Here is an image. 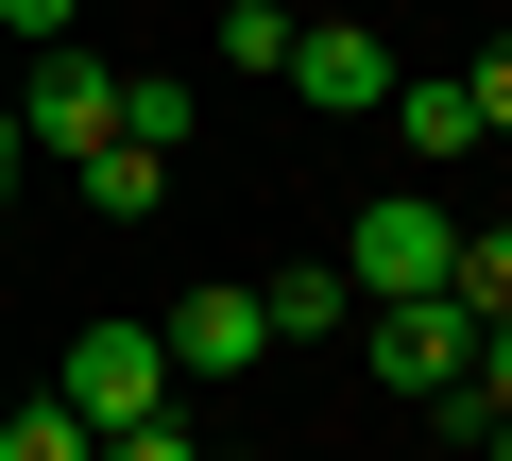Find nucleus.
<instances>
[{
    "label": "nucleus",
    "instance_id": "f257e3e1",
    "mask_svg": "<svg viewBox=\"0 0 512 461\" xmlns=\"http://www.w3.org/2000/svg\"><path fill=\"white\" fill-rule=\"evenodd\" d=\"M342 274H359V308H393V291H461V222H444L427 188H376L359 240H342Z\"/></svg>",
    "mask_w": 512,
    "mask_h": 461
},
{
    "label": "nucleus",
    "instance_id": "f03ea898",
    "mask_svg": "<svg viewBox=\"0 0 512 461\" xmlns=\"http://www.w3.org/2000/svg\"><path fill=\"white\" fill-rule=\"evenodd\" d=\"M478 325H495V308H461V291H393V308H359V359H376L393 393H444V376L478 359Z\"/></svg>",
    "mask_w": 512,
    "mask_h": 461
},
{
    "label": "nucleus",
    "instance_id": "7ed1b4c3",
    "mask_svg": "<svg viewBox=\"0 0 512 461\" xmlns=\"http://www.w3.org/2000/svg\"><path fill=\"white\" fill-rule=\"evenodd\" d=\"M86 427H137V410H171V342L154 325H69V376H52Z\"/></svg>",
    "mask_w": 512,
    "mask_h": 461
},
{
    "label": "nucleus",
    "instance_id": "20e7f679",
    "mask_svg": "<svg viewBox=\"0 0 512 461\" xmlns=\"http://www.w3.org/2000/svg\"><path fill=\"white\" fill-rule=\"evenodd\" d=\"M18 137H35L52 171H69V154H103V137H120V69H103V52H35V86H18Z\"/></svg>",
    "mask_w": 512,
    "mask_h": 461
},
{
    "label": "nucleus",
    "instance_id": "39448f33",
    "mask_svg": "<svg viewBox=\"0 0 512 461\" xmlns=\"http://www.w3.org/2000/svg\"><path fill=\"white\" fill-rule=\"evenodd\" d=\"M274 86H308L325 120H376V103H393V35H376V18H308Z\"/></svg>",
    "mask_w": 512,
    "mask_h": 461
},
{
    "label": "nucleus",
    "instance_id": "423d86ee",
    "mask_svg": "<svg viewBox=\"0 0 512 461\" xmlns=\"http://www.w3.org/2000/svg\"><path fill=\"white\" fill-rule=\"evenodd\" d=\"M154 342H171V376H256V359H274V308L222 274V291H171V325H154Z\"/></svg>",
    "mask_w": 512,
    "mask_h": 461
},
{
    "label": "nucleus",
    "instance_id": "0eeeda50",
    "mask_svg": "<svg viewBox=\"0 0 512 461\" xmlns=\"http://www.w3.org/2000/svg\"><path fill=\"white\" fill-rule=\"evenodd\" d=\"M376 120H393L427 171H444V154H478V103H461V69H393V103H376Z\"/></svg>",
    "mask_w": 512,
    "mask_h": 461
},
{
    "label": "nucleus",
    "instance_id": "6e6552de",
    "mask_svg": "<svg viewBox=\"0 0 512 461\" xmlns=\"http://www.w3.org/2000/svg\"><path fill=\"white\" fill-rule=\"evenodd\" d=\"M256 308H274V342H325V325H359V274L342 257H291V274H256Z\"/></svg>",
    "mask_w": 512,
    "mask_h": 461
},
{
    "label": "nucleus",
    "instance_id": "1a4fd4ad",
    "mask_svg": "<svg viewBox=\"0 0 512 461\" xmlns=\"http://www.w3.org/2000/svg\"><path fill=\"white\" fill-rule=\"evenodd\" d=\"M69 188H86L103 222H154V205H171V154H154V137H103V154H69Z\"/></svg>",
    "mask_w": 512,
    "mask_h": 461
},
{
    "label": "nucleus",
    "instance_id": "9d476101",
    "mask_svg": "<svg viewBox=\"0 0 512 461\" xmlns=\"http://www.w3.org/2000/svg\"><path fill=\"white\" fill-rule=\"evenodd\" d=\"M0 461H103V427L69 393H0Z\"/></svg>",
    "mask_w": 512,
    "mask_h": 461
},
{
    "label": "nucleus",
    "instance_id": "9b49d317",
    "mask_svg": "<svg viewBox=\"0 0 512 461\" xmlns=\"http://www.w3.org/2000/svg\"><path fill=\"white\" fill-rule=\"evenodd\" d=\"M291 35H308L291 0H222V69H291Z\"/></svg>",
    "mask_w": 512,
    "mask_h": 461
},
{
    "label": "nucleus",
    "instance_id": "f8f14e48",
    "mask_svg": "<svg viewBox=\"0 0 512 461\" xmlns=\"http://www.w3.org/2000/svg\"><path fill=\"white\" fill-rule=\"evenodd\" d=\"M120 137H154V154H188V86H171V69H120Z\"/></svg>",
    "mask_w": 512,
    "mask_h": 461
},
{
    "label": "nucleus",
    "instance_id": "ddd939ff",
    "mask_svg": "<svg viewBox=\"0 0 512 461\" xmlns=\"http://www.w3.org/2000/svg\"><path fill=\"white\" fill-rule=\"evenodd\" d=\"M461 308L512 325V222H461Z\"/></svg>",
    "mask_w": 512,
    "mask_h": 461
},
{
    "label": "nucleus",
    "instance_id": "4468645a",
    "mask_svg": "<svg viewBox=\"0 0 512 461\" xmlns=\"http://www.w3.org/2000/svg\"><path fill=\"white\" fill-rule=\"evenodd\" d=\"M461 103H478V137H512V35H495V52L461 69Z\"/></svg>",
    "mask_w": 512,
    "mask_h": 461
},
{
    "label": "nucleus",
    "instance_id": "2eb2a0df",
    "mask_svg": "<svg viewBox=\"0 0 512 461\" xmlns=\"http://www.w3.org/2000/svg\"><path fill=\"white\" fill-rule=\"evenodd\" d=\"M103 461H205V444H188L171 410H137V427H103Z\"/></svg>",
    "mask_w": 512,
    "mask_h": 461
},
{
    "label": "nucleus",
    "instance_id": "dca6fc26",
    "mask_svg": "<svg viewBox=\"0 0 512 461\" xmlns=\"http://www.w3.org/2000/svg\"><path fill=\"white\" fill-rule=\"evenodd\" d=\"M69 18H86V0H0V35H18V52H52Z\"/></svg>",
    "mask_w": 512,
    "mask_h": 461
},
{
    "label": "nucleus",
    "instance_id": "f3484780",
    "mask_svg": "<svg viewBox=\"0 0 512 461\" xmlns=\"http://www.w3.org/2000/svg\"><path fill=\"white\" fill-rule=\"evenodd\" d=\"M18 171H35V137H18V103H0V188H18Z\"/></svg>",
    "mask_w": 512,
    "mask_h": 461
},
{
    "label": "nucleus",
    "instance_id": "a211bd4d",
    "mask_svg": "<svg viewBox=\"0 0 512 461\" xmlns=\"http://www.w3.org/2000/svg\"><path fill=\"white\" fill-rule=\"evenodd\" d=\"M478 461H512V410H495V427H478Z\"/></svg>",
    "mask_w": 512,
    "mask_h": 461
},
{
    "label": "nucleus",
    "instance_id": "6ab92c4d",
    "mask_svg": "<svg viewBox=\"0 0 512 461\" xmlns=\"http://www.w3.org/2000/svg\"><path fill=\"white\" fill-rule=\"evenodd\" d=\"M0 393H18V376H0Z\"/></svg>",
    "mask_w": 512,
    "mask_h": 461
},
{
    "label": "nucleus",
    "instance_id": "aec40b11",
    "mask_svg": "<svg viewBox=\"0 0 512 461\" xmlns=\"http://www.w3.org/2000/svg\"><path fill=\"white\" fill-rule=\"evenodd\" d=\"M205 461H222V444H205Z\"/></svg>",
    "mask_w": 512,
    "mask_h": 461
}]
</instances>
